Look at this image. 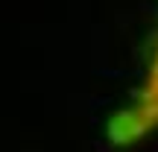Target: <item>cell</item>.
Here are the masks:
<instances>
[{
	"mask_svg": "<svg viewBox=\"0 0 158 152\" xmlns=\"http://www.w3.org/2000/svg\"><path fill=\"white\" fill-rule=\"evenodd\" d=\"M149 132H158V44L152 50L147 73H143V85L132 97L129 108L120 111L111 123V138L120 143L138 141Z\"/></svg>",
	"mask_w": 158,
	"mask_h": 152,
	"instance_id": "1",
	"label": "cell"
}]
</instances>
